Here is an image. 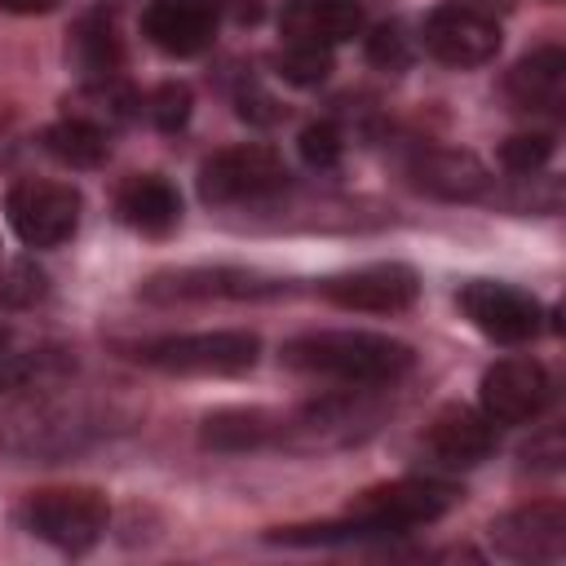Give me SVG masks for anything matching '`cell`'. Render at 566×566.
I'll return each instance as SVG.
<instances>
[{
    "label": "cell",
    "mask_w": 566,
    "mask_h": 566,
    "mask_svg": "<svg viewBox=\"0 0 566 566\" xmlns=\"http://www.w3.org/2000/svg\"><path fill=\"white\" fill-rule=\"evenodd\" d=\"M111 433V407L75 394H31L0 416V447L18 460H62Z\"/></svg>",
    "instance_id": "cell-1"
},
{
    "label": "cell",
    "mask_w": 566,
    "mask_h": 566,
    "mask_svg": "<svg viewBox=\"0 0 566 566\" xmlns=\"http://www.w3.org/2000/svg\"><path fill=\"white\" fill-rule=\"evenodd\" d=\"M283 363L345 385H394L416 367L411 345L380 332H305L283 345Z\"/></svg>",
    "instance_id": "cell-2"
},
{
    "label": "cell",
    "mask_w": 566,
    "mask_h": 566,
    "mask_svg": "<svg viewBox=\"0 0 566 566\" xmlns=\"http://www.w3.org/2000/svg\"><path fill=\"white\" fill-rule=\"evenodd\" d=\"M111 504L97 486H44L18 504V526L62 553H84L106 535Z\"/></svg>",
    "instance_id": "cell-3"
},
{
    "label": "cell",
    "mask_w": 566,
    "mask_h": 566,
    "mask_svg": "<svg viewBox=\"0 0 566 566\" xmlns=\"http://www.w3.org/2000/svg\"><path fill=\"white\" fill-rule=\"evenodd\" d=\"M137 363L172 376H243L261 358V340L252 332L226 327V332H186V336H159L133 349Z\"/></svg>",
    "instance_id": "cell-4"
},
{
    "label": "cell",
    "mask_w": 566,
    "mask_h": 566,
    "mask_svg": "<svg viewBox=\"0 0 566 566\" xmlns=\"http://www.w3.org/2000/svg\"><path fill=\"white\" fill-rule=\"evenodd\" d=\"M455 500H460V491L451 482H438V478H398V482L367 486L349 504V517L371 539H385V535H402L411 526L438 522L442 513L455 509Z\"/></svg>",
    "instance_id": "cell-5"
},
{
    "label": "cell",
    "mask_w": 566,
    "mask_h": 566,
    "mask_svg": "<svg viewBox=\"0 0 566 566\" xmlns=\"http://www.w3.org/2000/svg\"><path fill=\"white\" fill-rule=\"evenodd\" d=\"M287 283L274 274L248 270V265H181V270H159L142 283L146 301L172 305V301H261L279 296Z\"/></svg>",
    "instance_id": "cell-6"
},
{
    "label": "cell",
    "mask_w": 566,
    "mask_h": 566,
    "mask_svg": "<svg viewBox=\"0 0 566 566\" xmlns=\"http://www.w3.org/2000/svg\"><path fill=\"white\" fill-rule=\"evenodd\" d=\"M4 212L27 248H62L80 230L84 199L66 181H18L4 195Z\"/></svg>",
    "instance_id": "cell-7"
},
{
    "label": "cell",
    "mask_w": 566,
    "mask_h": 566,
    "mask_svg": "<svg viewBox=\"0 0 566 566\" xmlns=\"http://www.w3.org/2000/svg\"><path fill=\"white\" fill-rule=\"evenodd\" d=\"M283 181H287L283 159L256 142L212 150L199 164V199L203 203H248V199L274 195Z\"/></svg>",
    "instance_id": "cell-8"
},
{
    "label": "cell",
    "mask_w": 566,
    "mask_h": 566,
    "mask_svg": "<svg viewBox=\"0 0 566 566\" xmlns=\"http://www.w3.org/2000/svg\"><path fill=\"white\" fill-rule=\"evenodd\" d=\"M318 296L340 305V310H363V314H398L416 305L420 296V274L407 261H371L358 270L327 274L318 283Z\"/></svg>",
    "instance_id": "cell-9"
},
{
    "label": "cell",
    "mask_w": 566,
    "mask_h": 566,
    "mask_svg": "<svg viewBox=\"0 0 566 566\" xmlns=\"http://www.w3.org/2000/svg\"><path fill=\"white\" fill-rule=\"evenodd\" d=\"M455 301H460L464 318H469L482 336H491V340H500V345L535 340L539 327H544V310H539V301H535L531 292L513 287V283L473 279V283L460 287Z\"/></svg>",
    "instance_id": "cell-10"
},
{
    "label": "cell",
    "mask_w": 566,
    "mask_h": 566,
    "mask_svg": "<svg viewBox=\"0 0 566 566\" xmlns=\"http://www.w3.org/2000/svg\"><path fill=\"white\" fill-rule=\"evenodd\" d=\"M420 44L442 66H482L500 53V22L482 9L438 4L420 27Z\"/></svg>",
    "instance_id": "cell-11"
},
{
    "label": "cell",
    "mask_w": 566,
    "mask_h": 566,
    "mask_svg": "<svg viewBox=\"0 0 566 566\" xmlns=\"http://www.w3.org/2000/svg\"><path fill=\"white\" fill-rule=\"evenodd\" d=\"M553 398V380L535 358H500L482 371V411L495 424H526Z\"/></svg>",
    "instance_id": "cell-12"
},
{
    "label": "cell",
    "mask_w": 566,
    "mask_h": 566,
    "mask_svg": "<svg viewBox=\"0 0 566 566\" xmlns=\"http://www.w3.org/2000/svg\"><path fill=\"white\" fill-rule=\"evenodd\" d=\"M491 544L513 562H557L566 553V509L557 500L522 504L491 526Z\"/></svg>",
    "instance_id": "cell-13"
},
{
    "label": "cell",
    "mask_w": 566,
    "mask_h": 566,
    "mask_svg": "<svg viewBox=\"0 0 566 566\" xmlns=\"http://www.w3.org/2000/svg\"><path fill=\"white\" fill-rule=\"evenodd\" d=\"M424 451L438 460V464H451V469H473L482 464L491 451H495V420L478 407H464V402H447L429 424H424Z\"/></svg>",
    "instance_id": "cell-14"
},
{
    "label": "cell",
    "mask_w": 566,
    "mask_h": 566,
    "mask_svg": "<svg viewBox=\"0 0 566 566\" xmlns=\"http://www.w3.org/2000/svg\"><path fill=\"white\" fill-rule=\"evenodd\" d=\"M217 0H155L142 13V31L172 57H195L217 40Z\"/></svg>",
    "instance_id": "cell-15"
},
{
    "label": "cell",
    "mask_w": 566,
    "mask_h": 566,
    "mask_svg": "<svg viewBox=\"0 0 566 566\" xmlns=\"http://www.w3.org/2000/svg\"><path fill=\"white\" fill-rule=\"evenodd\" d=\"M411 186L424 190V195H433V199L464 203V199L486 195L491 172H486V164H482L473 150L433 146V150H420V155L411 159Z\"/></svg>",
    "instance_id": "cell-16"
},
{
    "label": "cell",
    "mask_w": 566,
    "mask_h": 566,
    "mask_svg": "<svg viewBox=\"0 0 566 566\" xmlns=\"http://www.w3.org/2000/svg\"><path fill=\"white\" fill-rule=\"evenodd\" d=\"M504 93H509V102L517 111L557 115L566 106V53L557 44H544V49L526 53L504 75Z\"/></svg>",
    "instance_id": "cell-17"
},
{
    "label": "cell",
    "mask_w": 566,
    "mask_h": 566,
    "mask_svg": "<svg viewBox=\"0 0 566 566\" xmlns=\"http://www.w3.org/2000/svg\"><path fill=\"white\" fill-rule=\"evenodd\" d=\"M279 27L287 40L332 49L363 31V4L358 0H292L279 13Z\"/></svg>",
    "instance_id": "cell-18"
},
{
    "label": "cell",
    "mask_w": 566,
    "mask_h": 566,
    "mask_svg": "<svg viewBox=\"0 0 566 566\" xmlns=\"http://www.w3.org/2000/svg\"><path fill=\"white\" fill-rule=\"evenodd\" d=\"M115 212L124 226L142 230V234H168L177 221H181V195L168 177L159 172H142V177H128L115 195Z\"/></svg>",
    "instance_id": "cell-19"
},
{
    "label": "cell",
    "mask_w": 566,
    "mask_h": 566,
    "mask_svg": "<svg viewBox=\"0 0 566 566\" xmlns=\"http://www.w3.org/2000/svg\"><path fill=\"white\" fill-rule=\"evenodd\" d=\"M283 433H287V420L265 407H221L199 424V442L212 451H252V447L279 442Z\"/></svg>",
    "instance_id": "cell-20"
},
{
    "label": "cell",
    "mask_w": 566,
    "mask_h": 566,
    "mask_svg": "<svg viewBox=\"0 0 566 566\" xmlns=\"http://www.w3.org/2000/svg\"><path fill=\"white\" fill-rule=\"evenodd\" d=\"M66 57L84 80H111L124 66V40H119L115 18H106L102 9L80 13L66 40Z\"/></svg>",
    "instance_id": "cell-21"
},
{
    "label": "cell",
    "mask_w": 566,
    "mask_h": 566,
    "mask_svg": "<svg viewBox=\"0 0 566 566\" xmlns=\"http://www.w3.org/2000/svg\"><path fill=\"white\" fill-rule=\"evenodd\" d=\"M137 106V93L124 88L115 75L111 80H84L71 97H66V115L71 119H84V124H97L102 133L119 128Z\"/></svg>",
    "instance_id": "cell-22"
},
{
    "label": "cell",
    "mask_w": 566,
    "mask_h": 566,
    "mask_svg": "<svg viewBox=\"0 0 566 566\" xmlns=\"http://www.w3.org/2000/svg\"><path fill=\"white\" fill-rule=\"evenodd\" d=\"M57 371H66V354L62 349H22L13 340V332L0 323V389H27V385H44Z\"/></svg>",
    "instance_id": "cell-23"
},
{
    "label": "cell",
    "mask_w": 566,
    "mask_h": 566,
    "mask_svg": "<svg viewBox=\"0 0 566 566\" xmlns=\"http://www.w3.org/2000/svg\"><path fill=\"white\" fill-rule=\"evenodd\" d=\"M44 150L71 168H97L106 155H111V133H102L97 124H84V119H71L62 115L57 124L44 128Z\"/></svg>",
    "instance_id": "cell-24"
},
{
    "label": "cell",
    "mask_w": 566,
    "mask_h": 566,
    "mask_svg": "<svg viewBox=\"0 0 566 566\" xmlns=\"http://www.w3.org/2000/svg\"><path fill=\"white\" fill-rule=\"evenodd\" d=\"M274 75L296 84V88H318L332 75V49L323 44H305V40H287L274 53Z\"/></svg>",
    "instance_id": "cell-25"
},
{
    "label": "cell",
    "mask_w": 566,
    "mask_h": 566,
    "mask_svg": "<svg viewBox=\"0 0 566 566\" xmlns=\"http://www.w3.org/2000/svg\"><path fill=\"white\" fill-rule=\"evenodd\" d=\"M553 159V133H513L500 146V164L517 177H535Z\"/></svg>",
    "instance_id": "cell-26"
},
{
    "label": "cell",
    "mask_w": 566,
    "mask_h": 566,
    "mask_svg": "<svg viewBox=\"0 0 566 566\" xmlns=\"http://www.w3.org/2000/svg\"><path fill=\"white\" fill-rule=\"evenodd\" d=\"M190 106H195V97H190V88H186L181 80H164V84L146 97V115H150V124H155L159 133H177V128L190 119Z\"/></svg>",
    "instance_id": "cell-27"
},
{
    "label": "cell",
    "mask_w": 566,
    "mask_h": 566,
    "mask_svg": "<svg viewBox=\"0 0 566 566\" xmlns=\"http://www.w3.org/2000/svg\"><path fill=\"white\" fill-rule=\"evenodd\" d=\"M296 146H301V159H305L310 168H318V172L336 168V164H340V155H345L340 128H336L332 119H314V124H305V128H301V137H296Z\"/></svg>",
    "instance_id": "cell-28"
},
{
    "label": "cell",
    "mask_w": 566,
    "mask_h": 566,
    "mask_svg": "<svg viewBox=\"0 0 566 566\" xmlns=\"http://www.w3.org/2000/svg\"><path fill=\"white\" fill-rule=\"evenodd\" d=\"M367 62L380 71H402L411 62V40H407L402 22H380L367 35Z\"/></svg>",
    "instance_id": "cell-29"
},
{
    "label": "cell",
    "mask_w": 566,
    "mask_h": 566,
    "mask_svg": "<svg viewBox=\"0 0 566 566\" xmlns=\"http://www.w3.org/2000/svg\"><path fill=\"white\" fill-rule=\"evenodd\" d=\"M239 115L252 124H274V119H283V106L270 93H261L256 84H248V88H239Z\"/></svg>",
    "instance_id": "cell-30"
},
{
    "label": "cell",
    "mask_w": 566,
    "mask_h": 566,
    "mask_svg": "<svg viewBox=\"0 0 566 566\" xmlns=\"http://www.w3.org/2000/svg\"><path fill=\"white\" fill-rule=\"evenodd\" d=\"M522 460H526L531 469H557V464L566 460V451H562V433H557V429H548V433L531 438V442L522 447Z\"/></svg>",
    "instance_id": "cell-31"
},
{
    "label": "cell",
    "mask_w": 566,
    "mask_h": 566,
    "mask_svg": "<svg viewBox=\"0 0 566 566\" xmlns=\"http://www.w3.org/2000/svg\"><path fill=\"white\" fill-rule=\"evenodd\" d=\"M221 4L230 9L234 22H261V18H270V13H283L292 0H221Z\"/></svg>",
    "instance_id": "cell-32"
},
{
    "label": "cell",
    "mask_w": 566,
    "mask_h": 566,
    "mask_svg": "<svg viewBox=\"0 0 566 566\" xmlns=\"http://www.w3.org/2000/svg\"><path fill=\"white\" fill-rule=\"evenodd\" d=\"M4 13H49L57 9V0H0Z\"/></svg>",
    "instance_id": "cell-33"
},
{
    "label": "cell",
    "mask_w": 566,
    "mask_h": 566,
    "mask_svg": "<svg viewBox=\"0 0 566 566\" xmlns=\"http://www.w3.org/2000/svg\"><path fill=\"white\" fill-rule=\"evenodd\" d=\"M455 4H464V9H482V13H486V9L500 4V0H455Z\"/></svg>",
    "instance_id": "cell-34"
}]
</instances>
